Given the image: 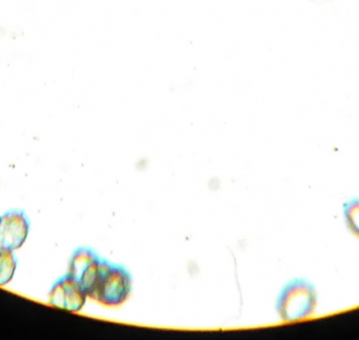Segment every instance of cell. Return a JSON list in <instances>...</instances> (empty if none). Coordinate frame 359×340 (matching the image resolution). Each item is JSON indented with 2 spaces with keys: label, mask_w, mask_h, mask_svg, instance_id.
<instances>
[{
  "label": "cell",
  "mask_w": 359,
  "mask_h": 340,
  "mask_svg": "<svg viewBox=\"0 0 359 340\" xmlns=\"http://www.w3.org/2000/svg\"><path fill=\"white\" fill-rule=\"evenodd\" d=\"M88 299L107 307L123 305L132 293L130 272L97 254L76 276Z\"/></svg>",
  "instance_id": "obj_1"
},
{
  "label": "cell",
  "mask_w": 359,
  "mask_h": 340,
  "mask_svg": "<svg viewBox=\"0 0 359 340\" xmlns=\"http://www.w3.org/2000/svg\"><path fill=\"white\" fill-rule=\"evenodd\" d=\"M318 296L310 282L295 280L289 282L278 296L276 310L285 322H297L310 318L316 311Z\"/></svg>",
  "instance_id": "obj_2"
},
{
  "label": "cell",
  "mask_w": 359,
  "mask_h": 340,
  "mask_svg": "<svg viewBox=\"0 0 359 340\" xmlns=\"http://www.w3.org/2000/svg\"><path fill=\"white\" fill-rule=\"evenodd\" d=\"M86 299L88 296L81 285L69 274L57 280L48 293L50 305L69 312L81 311Z\"/></svg>",
  "instance_id": "obj_3"
},
{
  "label": "cell",
  "mask_w": 359,
  "mask_h": 340,
  "mask_svg": "<svg viewBox=\"0 0 359 340\" xmlns=\"http://www.w3.org/2000/svg\"><path fill=\"white\" fill-rule=\"evenodd\" d=\"M29 221L21 210H11L0 216V247L18 250L27 240Z\"/></svg>",
  "instance_id": "obj_4"
},
{
  "label": "cell",
  "mask_w": 359,
  "mask_h": 340,
  "mask_svg": "<svg viewBox=\"0 0 359 340\" xmlns=\"http://www.w3.org/2000/svg\"><path fill=\"white\" fill-rule=\"evenodd\" d=\"M16 268L14 251L0 247V286H6L12 280Z\"/></svg>",
  "instance_id": "obj_5"
},
{
  "label": "cell",
  "mask_w": 359,
  "mask_h": 340,
  "mask_svg": "<svg viewBox=\"0 0 359 340\" xmlns=\"http://www.w3.org/2000/svg\"><path fill=\"white\" fill-rule=\"evenodd\" d=\"M344 215L350 231L359 238V200L347 202L344 207Z\"/></svg>",
  "instance_id": "obj_6"
}]
</instances>
